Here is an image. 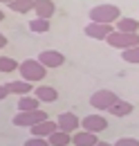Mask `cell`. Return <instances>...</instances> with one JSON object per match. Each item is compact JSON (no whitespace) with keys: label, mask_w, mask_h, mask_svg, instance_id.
I'll return each instance as SVG.
<instances>
[{"label":"cell","mask_w":139,"mask_h":146,"mask_svg":"<svg viewBox=\"0 0 139 146\" xmlns=\"http://www.w3.org/2000/svg\"><path fill=\"white\" fill-rule=\"evenodd\" d=\"M90 23H101V25H112L121 18V9L117 5H110V2H103V5H94L90 9Z\"/></svg>","instance_id":"cell-1"},{"label":"cell","mask_w":139,"mask_h":146,"mask_svg":"<svg viewBox=\"0 0 139 146\" xmlns=\"http://www.w3.org/2000/svg\"><path fill=\"white\" fill-rule=\"evenodd\" d=\"M18 72L23 76V81L34 83V81H43L45 74H47V70H45L36 58H27V61H23V63L18 65Z\"/></svg>","instance_id":"cell-2"},{"label":"cell","mask_w":139,"mask_h":146,"mask_svg":"<svg viewBox=\"0 0 139 146\" xmlns=\"http://www.w3.org/2000/svg\"><path fill=\"white\" fill-rule=\"evenodd\" d=\"M117 101H119V94L112 90H97L90 97V106L94 110H101V112H108Z\"/></svg>","instance_id":"cell-3"},{"label":"cell","mask_w":139,"mask_h":146,"mask_svg":"<svg viewBox=\"0 0 139 146\" xmlns=\"http://www.w3.org/2000/svg\"><path fill=\"white\" fill-rule=\"evenodd\" d=\"M105 43L115 50H130V47H137L139 45V34H123V32H112L110 36L105 38Z\"/></svg>","instance_id":"cell-4"},{"label":"cell","mask_w":139,"mask_h":146,"mask_svg":"<svg viewBox=\"0 0 139 146\" xmlns=\"http://www.w3.org/2000/svg\"><path fill=\"white\" fill-rule=\"evenodd\" d=\"M45 119H50V117H47V112H43V110H34V112H16V115H14V126L32 128V126H36V124H40V121H45Z\"/></svg>","instance_id":"cell-5"},{"label":"cell","mask_w":139,"mask_h":146,"mask_svg":"<svg viewBox=\"0 0 139 146\" xmlns=\"http://www.w3.org/2000/svg\"><path fill=\"white\" fill-rule=\"evenodd\" d=\"M81 128H83V130H87V133L99 135L101 130H105V128H108V119H105L103 115L92 112V115H85V117L81 119Z\"/></svg>","instance_id":"cell-6"},{"label":"cell","mask_w":139,"mask_h":146,"mask_svg":"<svg viewBox=\"0 0 139 146\" xmlns=\"http://www.w3.org/2000/svg\"><path fill=\"white\" fill-rule=\"evenodd\" d=\"M36 61H38L45 70H54V68H61V65L65 63V56L61 54V52H56V50H43Z\"/></svg>","instance_id":"cell-7"},{"label":"cell","mask_w":139,"mask_h":146,"mask_svg":"<svg viewBox=\"0 0 139 146\" xmlns=\"http://www.w3.org/2000/svg\"><path fill=\"white\" fill-rule=\"evenodd\" d=\"M83 32H85V36L94 38V40H105L115 32V27L112 25H101V23H87L83 27Z\"/></svg>","instance_id":"cell-8"},{"label":"cell","mask_w":139,"mask_h":146,"mask_svg":"<svg viewBox=\"0 0 139 146\" xmlns=\"http://www.w3.org/2000/svg\"><path fill=\"white\" fill-rule=\"evenodd\" d=\"M56 126H58V130L72 133V130H79V126H81V119H79L74 112H61V115L56 117Z\"/></svg>","instance_id":"cell-9"},{"label":"cell","mask_w":139,"mask_h":146,"mask_svg":"<svg viewBox=\"0 0 139 146\" xmlns=\"http://www.w3.org/2000/svg\"><path fill=\"white\" fill-rule=\"evenodd\" d=\"M54 11H56V5H54L52 0H34V14H36V18L50 20L54 16Z\"/></svg>","instance_id":"cell-10"},{"label":"cell","mask_w":139,"mask_h":146,"mask_svg":"<svg viewBox=\"0 0 139 146\" xmlns=\"http://www.w3.org/2000/svg\"><path fill=\"white\" fill-rule=\"evenodd\" d=\"M54 130H58L56 121H54V119H45V121H40V124L32 126V137H43V139H47Z\"/></svg>","instance_id":"cell-11"},{"label":"cell","mask_w":139,"mask_h":146,"mask_svg":"<svg viewBox=\"0 0 139 146\" xmlns=\"http://www.w3.org/2000/svg\"><path fill=\"white\" fill-rule=\"evenodd\" d=\"M5 88H7V92H9V94H20V97H25V94H29V92L34 90V83L18 79V81H9Z\"/></svg>","instance_id":"cell-12"},{"label":"cell","mask_w":139,"mask_h":146,"mask_svg":"<svg viewBox=\"0 0 139 146\" xmlns=\"http://www.w3.org/2000/svg\"><path fill=\"white\" fill-rule=\"evenodd\" d=\"M115 29H117V32H123V34H139V20L121 16V18L115 23Z\"/></svg>","instance_id":"cell-13"},{"label":"cell","mask_w":139,"mask_h":146,"mask_svg":"<svg viewBox=\"0 0 139 146\" xmlns=\"http://www.w3.org/2000/svg\"><path fill=\"white\" fill-rule=\"evenodd\" d=\"M99 142V137L94 133H87V130H76L72 135V144L74 146H94Z\"/></svg>","instance_id":"cell-14"},{"label":"cell","mask_w":139,"mask_h":146,"mask_svg":"<svg viewBox=\"0 0 139 146\" xmlns=\"http://www.w3.org/2000/svg\"><path fill=\"white\" fill-rule=\"evenodd\" d=\"M34 97L38 99V101L52 104V101L58 99V92H56V88H52V86H38V88L34 90Z\"/></svg>","instance_id":"cell-15"},{"label":"cell","mask_w":139,"mask_h":146,"mask_svg":"<svg viewBox=\"0 0 139 146\" xmlns=\"http://www.w3.org/2000/svg\"><path fill=\"white\" fill-rule=\"evenodd\" d=\"M132 110H135V106H132L130 101H123V99H119V101H117L112 108L108 110V112H110V115H115V117H128Z\"/></svg>","instance_id":"cell-16"},{"label":"cell","mask_w":139,"mask_h":146,"mask_svg":"<svg viewBox=\"0 0 139 146\" xmlns=\"http://www.w3.org/2000/svg\"><path fill=\"white\" fill-rule=\"evenodd\" d=\"M47 142H50V146H70L72 135L65 133V130H54L52 135L47 137Z\"/></svg>","instance_id":"cell-17"},{"label":"cell","mask_w":139,"mask_h":146,"mask_svg":"<svg viewBox=\"0 0 139 146\" xmlns=\"http://www.w3.org/2000/svg\"><path fill=\"white\" fill-rule=\"evenodd\" d=\"M38 99L36 97H29V94H25V97H20L18 99V112H34L38 110Z\"/></svg>","instance_id":"cell-18"},{"label":"cell","mask_w":139,"mask_h":146,"mask_svg":"<svg viewBox=\"0 0 139 146\" xmlns=\"http://www.w3.org/2000/svg\"><path fill=\"white\" fill-rule=\"evenodd\" d=\"M9 7L16 14H29V11H34V0H11Z\"/></svg>","instance_id":"cell-19"},{"label":"cell","mask_w":139,"mask_h":146,"mask_svg":"<svg viewBox=\"0 0 139 146\" xmlns=\"http://www.w3.org/2000/svg\"><path fill=\"white\" fill-rule=\"evenodd\" d=\"M50 27H52V23L45 18H34L29 20V29L34 32V34H47L50 32Z\"/></svg>","instance_id":"cell-20"},{"label":"cell","mask_w":139,"mask_h":146,"mask_svg":"<svg viewBox=\"0 0 139 146\" xmlns=\"http://www.w3.org/2000/svg\"><path fill=\"white\" fill-rule=\"evenodd\" d=\"M18 65H20V63H18L16 58H11V56H0V72H14Z\"/></svg>","instance_id":"cell-21"},{"label":"cell","mask_w":139,"mask_h":146,"mask_svg":"<svg viewBox=\"0 0 139 146\" xmlns=\"http://www.w3.org/2000/svg\"><path fill=\"white\" fill-rule=\"evenodd\" d=\"M121 58L126 63H139V45L137 47H130V50H123Z\"/></svg>","instance_id":"cell-22"},{"label":"cell","mask_w":139,"mask_h":146,"mask_svg":"<svg viewBox=\"0 0 139 146\" xmlns=\"http://www.w3.org/2000/svg\"><path fill=\"white\" fill-rule=\"evenodd\" d=\"M112 146H139V139H135V137H121V139H117Z\"/></svg>","instance_id":"cell-23"},{"label":"cell","mask_w":139,"mask_h":146,"mask_svg":"<svg viewBox=\"0 0 139 146\" xmlns=\"http://www.w3.org/2000/svg\"><path fill=\"white\" fill-rule=\"evenodd\" d=\"M23 146H50V142H47V139H43V137H29Z\"/></svg>","instance_id":"cell-24"},{"label":"cell","mask_w":139,"mask_h":146,"mask_svg":"<svg viewBox=\"0 0 139 146\" xmlns=\"http://www.w3.org/2000/svg\"><path fill=\"white\" fill-rule=\"evenodd\" d=\"M7 97H9L7 88H5V86H0V101H2V99H7Z\"/></svg>","instance_id":"cell-25"},{"label":"cell","mask_w":139,"mask_h":146,"mask_svg":"<svg viewBox=\"0 0 139 146\" xmlns=\"http://www.w3.org/2000/svg\"><path fill=\"white\" fill-rule=\"evenodd\" d=\"M5 45H7V36H5V34H0V50H2Z\"/></svg>","instance_id":"cell-26"},{"label":"cell","mask_w":139,"mask_h":146,"mask_svg":"<svg viewBox=\"0 0 139 146\" xmlns=\"http://www.w3.org/2000/svg\"><path fill=\"white\" fill-rule=\"evenodd\" d=\"M94 146H112V144H108V142H97Z\"/></svg>","instance_id":"cell-27"},{"label":"cell","mask_w":139,"mask_h":146,"mask_svg":"<svg viewBox=\"0 0 139 146\" xmlns=\"http://www.w3.org/2000/svg\"><path fill=\"white\" fill-rule=\"evenodd\" d=\"M2 20H5V14H2V9H0V23H2Z\"/></svg>","instance_id":"cell-28"},{"label":"cell","mask_w":139,"mask_h":146,"mask_svg":"<svg viewBox=\"0 0 139 146\" xmlns=\"http://www.w3.org/2000/svg\"><path fill=\"white\" fill-rule=\"evenodd\" d=\"M0 2H7V5H9V2H11V0H0Z\"/></svg>","instance_id":"cell-29"}]
</instances>
